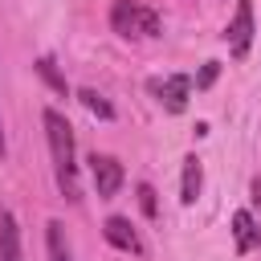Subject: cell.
Masks as SVG:
<instances>
[{"label": "cell", "instance_id": "15", "mask_svg": "<svg viewBox=\"0 0 261 261\" xmlns=\"http://www.w3.org/2000/svg\"><path fill=\"white\" fill-rule=\"evenodd\" d=\"M253 200H257V204H261V175H257V179H253Z\"/></svg>", "mask_w": 261, "mask_h": 261}, {"label": "cell", "instance_id": "10", "mask_svg": "<svg viewBox=\"0 0 261 261\" xmlns=\"http://www.w3.org/2000/svg\"><path fill=\"white\" fill-rule=\"evenodd\" d=\"M45 245H49V261H73L69 241H65V224H61V220H49V224H45Z\"/></svg>", "mask_w": 261, "mask_h": 261}, {"label": "cell", "instance_id": "5", "mask_svg": "<svg viewBox=\"0 0 261 261\" xmlns=\"http://www.w3.org/2000/svg\"><path fill=\"white\" fill-rule=\"evenodd\" d=\"M151 94L171 110V114H179L184 106H188V94H192V77H184V73H171V77H163V82H151Z\"/></svg>", "mask_w": 261, "mask_h": 261}, {"label": "cell", "instance_id": "6", "mask_svg": "<svg viewBox=\"0 0 261 261\" xmlns=\"http://www.w3.org/2000/svg\"><path fill=\"white\" fill-rule=\"evenodd\" d=\"M102 232H106V241L114 245V249H122V253H143V241H139V232H135V224L126 220V216H110L106 224H102Z\"/></svg>", "mask_w": 261, "mask_h": 261}, {"label": "cell", "instance_id": "4", "mask_svg": "<svg viewBox=\"0 0 261 261\" xmlns=\"http://www.w3.org/2000/svg\"><path fill=\"white\" fill-rule=\"evenodd\" d=\"M90 175H94V192L106 200V196H114L118 188H122V163L114 159V155H90Z\"/></svg>", "mask_w": 261, "mask_h": 261}, {"label": "cell", "instance_id": "2", "mask_svg": "<svg viewBox=\"0 0 261 261\" xmlns=\"http://www.w3.org/2000/svg\"><path fill=\"white\" fill-rule=\"evenodd\" d=\"M110 24L118 37H155L159 33V16L135 0H114L110 8Z\"/></svg>", "mask_w": 261, "mask_h": 261}, {"label": "cell", "instance_id": "16", "mask_svg": "<svg viewBox=\"0 0 261 261\" xmlns=\"http://www.w3.org/2000/svg\"><path fill=\"white\" fill-rule=\"evenodd\" d=\"M0 155H4V122H0Z\"/></svg>", "mask_w": 261, "mask_h": 261}, {"label": "cell", "instance_id": "8", "mask_svg": "<svg viewBox=\"0 0 261 261\" xmlns=\"http://www.w3.org/2000/svg\"><path fill=\"white\" fill-rule=\"evenodd\" d=\"M0 261H20V228L12 212H0Z\"/></svg>", "mask_w": 261, "mask_h": 261}, {"label": "cell", "instance_id": "11", "mask_svg": "<svg viewBox=\"0 0 261 261\" xmlns=\"http://www.w3.org/2000/svg\"><path fill=\"white\" fill-rule=\"evenodd\" d=\"M77 102H82V106H86L94 118H102V122H110V118H114V106H110V102H106L98 90H90V86H86V90H77Z\"/></svg>", "mask_w": 261, "mask_h": 261}, {"label": "cell", "instance_id": "12", "mask_svg": "<svg viewBox=\"0 0 261 261\" xmlns=\"http://www.w3.org/2000/svg\"><path fill=\"white\" fill-rule=\"evenodd\" d=\"M37 73H41V77H45V82H49V86H53L57 94H69V86H65V77L57 73V65H53V57H41V61H37Z\"/></svg>", "mask_w": 261, "mask_h": 261}, {"label": "cell", "instance_id": "1", "mask_svg": "<svg viewBox=\"0 0 261 261\" xmlns=\"http://www.w3.org/2000/svg\"><path fill=\"white\" fill-rule=\"evenodd\" d=\"M45 135H49V151H53V171H57V188L65 200H77V163H73V126L61 110H45Z\"/></svg>", "mask_w": 261, "mask_h": 261}, {"label": "cell", "instance_id": "7", "mask_svg": "<svg viewBox=\"0 0 261 261\" xmlns=\"http://www.w3.org/2000/svg\"><path fill=\"white\" fill-rule=\"evenodd\" d=\"M232 241H237V253H253L261 249V228L253 220V212H232Z\"/></svg>", "mask_w": 261, "mask_h": 261}, {"label": "cell", "instance_id": "3", "mask_svg": "<svg viewBox=\"0 0 261 261\" xmlns=\"http://www.w3.org/2000/svg\"><path fill=\"white\" fill-rule=\"evenodd\" d=\"M224 41H228V53L237 61L249 53V45H253V0H237V12L224 29Z\"/></svg>", "mask_w": 261, "mask_h": 261}, {"label": "cell", "instance_id": "9", "mask_svg": "<svg viewBox=\"0 0 261 261\" xmlns=\"http://www.w3.org/2000/svg\"><path fill=\"white\" fill-rule=\"evenodd\" d=\"M200 184H204V167H200V159H196V155H188V159H184V184H179V200H184V204H196Z\"/></svg>", "mask_w": 261, "mask_h": 261}, {"label": "cell", "instance_id": "14", "mask_svg": "<svg viewBox=\"0 0 261 261\" xmlns=\"http://www.w3.org/2000/svg\"><path fill=\"white\" fill-rule=\"evenodd\" d=\"M139 204H143V212H147V216H155V212H159V204H155V188H151V184H139Z\"/></svg>", "mask_w": 261, "mask_h": 261}, {"label": "cell", "instance_id": "13", "mask_svg": "<svg viewBox=\"0 0 261 261\" xmlns=\"http://www.w3.org/2000/svg\"><path fill=\"white\" fill-rule=\"evenodd\" d=\"M216 73H220V61H204V69H200V77H196V90H208V86L216 82Z\"/></svg>", "mask_w": 261, "mask_h": 261}]
</instances>
